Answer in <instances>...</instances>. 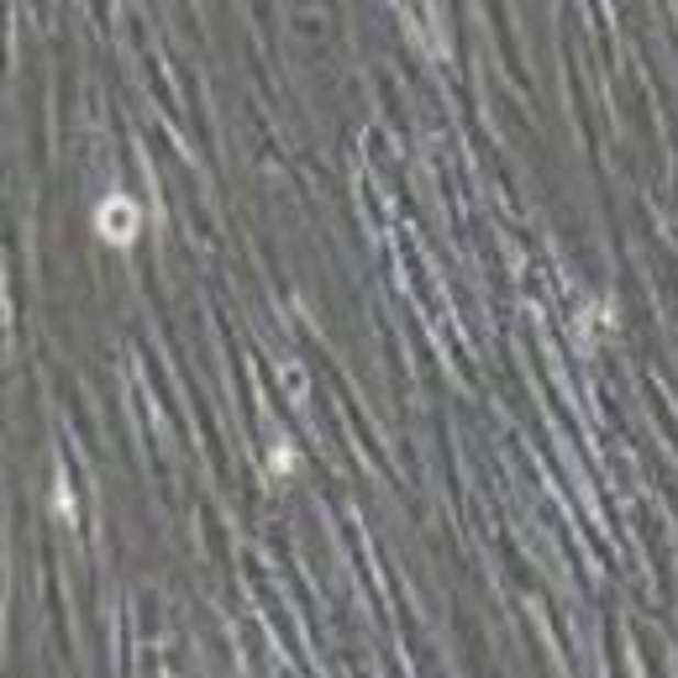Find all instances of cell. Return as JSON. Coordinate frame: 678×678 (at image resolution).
<instances>
[{"label": "cell", "mask_w": 678, "mask_h": 678, "mask_svg": "<svg viewBox=\"0 0 678 678\" xmlns=\"http://www.w3.org/2000/svg\"><path fill=\"white\" fill-rule=\"evenodd\" d=\"M100 232L111 237V243H132L137 237V205L126 200V194H111L105 205H100V221H96Z\"/></svg>", "instance_id": "6da1fadb"}]
</instances>
